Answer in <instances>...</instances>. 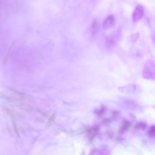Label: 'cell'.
<instances>
[{
    "label": "cell",
    "mask_w": 155,
    "mask_h": 155,
    "mask_svg": "<svg viewBox=\"0 0 155 155\" xmlns=\"http://www.w3.org/2000/svg\"><path fill=\"white\" fill-rule=\"evenodd\" d=\"M143 75L147 79H155V63L152 61H149L145 64L143 70Z\"/></svg>",
    "instance_id": "6da1fadb"
},
{
    "label": "cell",
    "mask_w": 155,
    "mask_h": 155,
    "mask_svg": "<svg viewBox=\"0 0 155 155\" xmlns=\"http://www.w3.org/2000/svg\"><path fill=\"white\" fill-rule=\"evenodd\" d=\"M144 15V9L141 5H138L135 9L132 14V20L136 22L140 21Z\"/></svg>",
    "instance_id": "7a4b0ae2"
},
{
    "label": "cell",
    "mask_w": 155,
    "mask_h": 155,
    "mask_svg": "<svg viewBox=\"0 0 155 155\" xmlns=\"http://www.w3.org/2000/svg\"><path fill=\"white\" fill-rule=\"evenodd\" d=\"M115 22V18L114 16L110 15L108 16L104 21L103 23V28L105 30L108 29L112 27Z\"/></svg>",
    "instance_id": "3957f363"
},
{
    "label": "cell",
    "mask_w": 155,
    "mask_h": 155,
    "mask_svg": "<svg viewBox=\"0 0 155 155\" xmlns=\"http://www.w3.org/2000/svg\"><path fill=\"white\" fill-rule=\"evenodd\" d=\"M120 91L123 93L130 94L134 93L136 91V87L133 84L129 85L125 87H121L119 88Z\"/></svg>",
    "instance_id": "277c9868"
},
{
    "label": "cell",
    "mask_w": 155,
    "mask_h": 155,
    "mask_svg": "<svg viewBox=\"0 0 155 155\" xmlns=\"http://www.w3.org/2000/svg\"><path fill=\"white\" fill-rule=\"evenodd\" d=\"M15 49V43H13L12 44V45L10 46V48L9 50L8 53L6 56V57L5 58L4 62V63H6L10 59V58H11V57L13 56V54L14 53Z\"/></svg>",
    "instance_id": "5b68a950"
},
{
    "label": "cell",
    "mask_w": 155,
    "mask_h": 155,
    "mask_svg": "<svg viewBox=\"0 0 155 155\" xmlns=\"http://www.w3.org/2000/svg\"><path fill=\"white\" fill-rule=\"evenodd\" d=\"M98 26V25L97 21H94L91 27V33L92 35H94L97 32Z\"/></svg>",
    "instance_id": "8992f818"
},
{
    "label": "cell",
    "mask_w": 155,
    "mask_h": 155,
    "mask_svg": "<svg viewBox=\"0 0 155 155\" xmlns=\"http://www.w3.org/2000/svg\"><path fill=\"white\" fill-rule=\"evenodd\" d=\"M106 41L108 45L110 46H113L115 44V40L112 37H108Z\"/></svg>",
    "instance_id": "52a82bcc"
},
{
    "label": "cell",
    "mask_w": 155,
    "mask_h": 155,
    "mask_svg": "<svg viewBox=\"0 0 155 155\" xmlns=\"http://www.w3.org/2000/svg\"><path fill=\"white\" fill-rule=\"evenodd\" d=\"M55 117H56V114H55V113H54V114L52 115L50 119V120L49 121V122H48L49 126L51 125L53 123L54 120H55Z\"/></svg>",
    "instance_id": "ba28073f"
},
{
    "label": "cell",
    "mask_w": 155,
    "mask_h": 155,
    "mask_svg": "<svg viewBox=\"0 0 155 155\" xmlns=\"http://www.w3.org/2000/svg\"><path fill=\"white\" fill-rule=\"evenodd\" d=\"M150 133L151 135H155V126L152 127L150 130Z\"/></svg>",
    "instance_id": "9c48e42d"
}]
</instances>
